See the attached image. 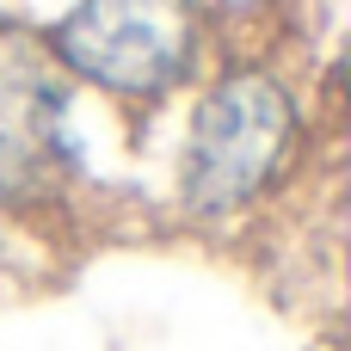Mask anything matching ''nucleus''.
<instances>
[{"label":"nucleus","instance_id":"nucleus-1","mask_svg":"<svg viewBox=\"0 0 351 351\" xmlns=\"http://www.w3.org/2000/svg\"><path fill=\"white\" fill-rule=\"evenodd\" d=\"M296 148V99L265 62H241L210 80L191 111V136L179 154V197L191 216L222 222L271 191Z\"/></svg>","mask_w":351,"mask_h":351},{"label":"nucleus","instance_id":"nucleus-2","mask_svg":"<svg viewBox=\"0 0 351 351\" xmlns=\"http://www.w3.org/2000/svg\"><path fill=\"white\" fill-rule=\"evenodd\" d=\"M204 49V0H80L56 31L49 56L62 74L105 86L111 99H167Z\"/></svg>","mask_w":351,"mask_h":351},{"label":"nucleus","instance_id":"nucleus-3","mask_svg":"<svg viewBox=\"0 0 351 351\" xmlns=\"http://www.w3.org/2000/svg\"><path fill=\"white\" fill-rule=\"evenodd\" d=\"M68 74L49 43L0 31V210L31 216L68 197Z\"/></svg>","mask_w":351,"mask_h":351}]
</instances>
